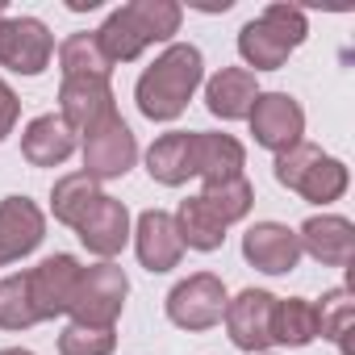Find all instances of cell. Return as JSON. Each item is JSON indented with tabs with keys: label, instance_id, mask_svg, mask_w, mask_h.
<instances>
[{
	"label": "cell",
	"instance_id": "obj_1",
	"mask_svg": "<svg viewBox=\"0 0 355 355\" xmlns=\"http://www.w3.org/2000/svg\"><path fill=\"white\" fill-rule=\"evenodd\" d=\"M205 84V59L193 42H171L134 84V101L138 113L146 121H175L189 101L197 96V88Z\"/></svg>",
	"mask_w": 355,
	"mask_h": 355
},
{
	"label": "cell",
	"instance_id": "obj_2",
	"mask_svg": "<svg viewBox=\"0 0 355 355\" xmlns=\"http://www.w3.org/2000/svg\"><path fill=\"white\" fill-rule=\"evenodd\" d=\"M180 21H184V9L175 0H130V5L105 17V26L96 30V42L105 59L117 67V63H134L155 42H171L180 34Z\"/></svg>",
	"mask_w": 355,
	"mask_h": 355
},
{
	"label": "cell",
	"instance_id": "obj_3",
	"mask_svg": "<svg viewBox=\"0 0 355 355\" xmlns=\"http://www.w3.org/2000/svg\"><path fill=\"white\" fill-rule=\"evenodd\" d=\"M309 38V21L305 9L297 5H268L255 21H247L239 30V55L247 63V71H280L288 63V55Z\"/></svg>",
	"mask_w": 355,
	"mask_h": 355
},
{
	"label": "cell",
	"instance_id": "obj_4",
	"mask_svg": "<svg viewBox=\"0 0 355 355\" xmlns=\"http://www.w3.org/2000/svg\"><path fill=\"white\" fill-rule=\"evenodd\" d=\"M276 180H280L288 193H297V197H305V201H313V205H330V201H338V197L347 193L351 171H347L343 159L326 155L322 146L297 142L293 150L276 155Z\"/></svg>",
	"mask_w": 355,
	"mask_h": 355
},
{
	"label": "cell",
	"instance_id": "obj_5",
	"mask_svg": "<svg viewBox=\"0 0 355 355\" xmlns=\"http://www.w3.org/2000/svg\"><path fill=\"white\" fill-rule=\"evenodd\" d=\"M125 297H130V276L113 259H105V263L80 268L76 297H71L67 313L80 326H117V318L125 309Z\"/></svg>",
	"mask_w": 355,
	"mask_h": 355
},
{
	"label": "cell",
	"instance_id": "obj_6",
	"mask_svg": "<svg viewBox=\"0 0 355 355\" xmlns=\"http://www.w3.org/2000/svg\"><path fill=\"white\" fill-rule=\"evenodd\" d=\"M226 301H230V297H226L222 276H214V272H197V276L180 280V284L167 293V318H171V326L201 334V330H214V326L222 322Z\"/></svg>",
	"mask_w": 355,
	"mask_h": 355
},
{
	"label": "cell",
	"instance_id": "obj_7",
	"mask_svg": "<svg viewBox=\"0 0 355 355\" xmlns=\"http://www.w3.org/2000/svg\"><path fill=\"white\" fill-rule=\"evenodd\" d=\"M247 121H251L255 142L263 150H272V155H284L297 142H305L301 138L305 134V109L288 92H259L255 105H251V113H247Z\"/></svg>",
	"mask_w": 355,
	"mask_h": 355
},
{
	"label": "cell",
	"instance_id": "obj_8",
	"mask_svg": "<svg viewBox=\"0 0 355 355\" xmlns=\"http://www.w3.org/2000/svg\"><path fill=\"white\" fill-rule=\"evenodd\" d=\"M138 163V138L134 130L117 117L101 121L92 134H84V175H92V180H121V175Z\"/></svg>",
	"mask_w": 355,
	"mask_h": 355
},
{
	"label": "cell",
	"instance_id": "obj_9",
	"mask_svg": "<svg viewBox=\"0 0 355 355\" xmlns=\"http://www.w3.org/2000/svg\"><path fill=\"white\" fill-rule=\"evenodd\" d=\"M272 318H276V297L268 288H243L234 301H226V313H222L230 343L247 355H263L268 347H276Z\"/></svg>",
	"mask_w": 355,
	"mask_h": 355
},
{
	"label": "cell",
	"instance_id": "obj_10",
	"mask_svg": "<svg viewBox=\"0 0 355 355\" xmlns=\"http://www.w3.org/2000/svg\"><path fill=\"white\" fill-rule=\"evenodd\" d=\"M59 117H63V125H67L71 134H92L101 121L117 117L109 80H96V76H67L63 88H59Z\"/></svg>",
	"mask_w": 355,
	"mask_h": 355
},
{
	"label": "cell",
	"instance_id": "obj_11",
	"mask_svg": "<svg viewBox=\"0 0 355 355\" xmlns=\"http://www.w3.org/2000/svg\"><path fill=\"white\" fill-rule=\"evenodd\" d=\"M76 280H80V259L76 255H51V259H42L38 268L26 272L38 322H55V318H63L71 309Z\"/></svg>",
	"mask_w": 355,
	"mask_h": 355
},
{
	"label": "cell",
	"instance_id": "obj_12",
	"mask_svg": "<svg viewBox=\"0 0 355 355\" xmlns=\"http://www.w3.org/2000/svg\"><path fill=\"white\" fill-rule=\"evenodd\" d=\"M51 55H55V38H51L46 21H38V17L5 21V34H0V67H9L17 76H42L51 67Z\"/></svg>",
	"mask_w": 355,
	"mask_h": 355
},
{
	"label": "cell",
	"instance_id": "obj_13",
	"mask_svg": "<svg viewBox=\"0 0 355 355\" xmlns=\"http://www.w3.org/2000/svg\"><path fill=\"white\" fill-rule=\"evenodd\" d=\"M46 239V214L30 197H5L0 201V268L34 255Z\"/></svg>",
	"mask_w": 355,
	"mask_h": 355
},
{
	"label": "cell",
	"instance_id": "obj_14",
	"mask_svg": "<svg viewBox=\"0 0 355 355\" xmlns=\"http://www.w3.org/2000/svg\"><path fill=\"white\" fill-rule=\"evenodd\" d=\"M243 259L263 276H288L301 263L297 230H288L284 222H255L243 234Z\"/></svg>",
	"mask_w": 355,
	"mask_h": 355
},
{
	"label": "cell",
	"instance_id": "obj_15",
	"mask_svg": "<svg viewBox=\"0 0 355 355\" xmlns=\"http://www.w3.org/2000/svg\"><path fill=\"white\" fill-rule=\"evenodd\" d=\"M297 243H301V255L318 259L322 268H351L355 259V226L338 214L305 218L297 230Z\"/></svg>",
	"mask_w": 355,
	"mask_h": 355
},
{
	"label": "cell",
	"instance_id": "obj_16",
	"mask_svg": "<svg viewBox=\"0 0 355 355\" xmlns=\"http://www.w3.org/2000/svg\"><path fill=\"white\" fill-rule=\"evenodd\" d=\"M134 251H138V263L159 276V272H171L184 255V243H180V230H175V218L163 214V209H146L138 214L134 222Z\"/></svg>",
	"mask_w": 355,
	"mask_h": 355
},
{
	"label": "cell",
	"instance_id": "obj_17",
	"mask_svg": "<svg viewBox=\"0 0 355 355\" xmlns=\"http://www.w3.org/2000/svg\"><path fill=\"white\" fill-rule=\"evenodd\" d=\"M76 234H80V243H84L92 255L113 259V255H121V247H125L130 234H134L130 209H125L117 197H101V201L92 205V214L76 226Z\"/></svg>",
	"mask_w": 355,
	"mask_h": 355
},
{
	"label": "cell",
	"instance_id": "obj_18",
	"mask_svg": "<svg viewBox=\"0 0 355 355\" xmlns=\"http://www.w3.org/2000/svg\"><path fill=\"white\" fill-rule=\"evenodd\" d=\"M243 167H247V146L234 134H214V130L193 134V171L205 184L234 180V175H243Z\"/></svg>",
	"mask_w": 355,
	"mask_h": 355
},
{
	"label": "cell",
	"instance_id": "obj_19",
	"mask_svg": "<svg viewBox=\"0 0 355 355\" xmlns=\"http://www.w3.org/2000/svg\"><path fill=\"white\" fill-rule=\"evenodd\" d=\"M255 96H259V80L247 67H222L205 84V109L222 121H247Z\"/></svg>",
	"mask_w": 355,
	"mask_h": 355
},
{
	"label": "cell",
	"instance_id": "obj_20",
	"mask_svg": "<svg viewBox=\"0 0 355 355\" xmlns=\"http://www.w3.org/2000/svg\"><path fill=\"white\" fill-rule=\"evenodd\" d=\"M146 171L150 180L163 184V189H180L193 180V134L189 130H171V134H159L146 150Z\"/></svg>",
	"mask_w": 355,
	"mask_h": 355
},
{
	"label": "cell",
	"instance_id": "obj_21",
	"mask_svg": "<svg viewBox=\"0 0 355 355\" xmlns=\"http://www.w3.org/2000/svg\"><path fill=\"white\" fill-rule=\"evenodd\" d=\"M71 150H76V134L63 125L59 113L34 117L21 134V155H26L30 167H59V163L71 159Z\"/></svg>",
	"mask_w": 355,
	"mask_h": 355
},
{
	"label": "cell",
	"instance_id": "obj_22",
	"mask_svg": "<svg viewBox=\"0 0 355 355\" xmlns=\"http://www.w3.org/2000/svg\"><path fill=\"white\" fill-rule=\"evenodd\" d=\"M101 197L105 193H101V184L92 180V175L71 171V175H63V180H55V189H51V214H55V222H63V226L76 230L92 214V205Z\"/></svg>",
	"mask_w": 355,
	"mask_h": 355
},
{
	"label": "cell",
	"instance_id": "obj_23",
	"mask_svg": "<svg viewBox=\"0 0 355 355\" xmlns=\"http://www.w3.org/2000/svg\"><path fill=\"white\" fill-rule=\"evenodd\" d=\"M272 338L280 347H309L318 338V309L305 297H276Z\"/></svg>",
	"mask_w": 355,
	"mask_h": 355
},
{
	"label": "cell",
	"instance_id": "obj_24",
	"mask_svg": "<svg viewBox=\"0 0 355 355\" xmlns=\"http://www.w3.org/2000/svg\"><path fill=\"white\" fill-rule=\"evenodd\" d=\"M171 218H175L180 243H184L189 251H218V247L226 243V226L205 209V201H201V197L180 201V209H175Z\"/></svg>",
	"mask_w": 355,
	"mask_h": 355
},
{
	"label": "cell",
	"instance_id": "obj_25",
	"mask_svg": "<svg viewBox=\"0 0 355 355\" xmlns=\"http://www.w3.org/2000/svg\"><path fill=\"white\" fill-rule=\"evenodd\" d=\"M318 309V334L330 338L343 355H351V330H355V293L351 288H330L322 301H313Z\"/></svg>",
	"mask_w": 355,
	"mask_h": 355
},
{
	"label": "cell",
	"instance_id": "obj_26",
	"mask_svg": "<svg viewBox=\"0 0 355 355\" xmlns=\"http://www.w3.org/2000/svg\"><path fill=\"white\" fill-rule=\"evenodd\" d=\"M201 201H205V209H209L222 226H234V222H243V218L251 214L255 189H251L247 175H234V180H222V184H205V189H201Z\"/></svg>",
	"mask_w": 355,
	"mask_h": 355
},
{
	"label": "cell",
	"instance_id": "obj_27",
	"mask_svg": "<svg viewBox=\"0 0 355 355\" xmlns=\"http://www.w3.org/2000/svg\"><path fill=\"white\" fill-rule=\"evenodd\" d=\"M59 67H63V80L67 76H96V80H109L113 76V63L105 59V51H101V42H96V30L88 34H71V38H63V46H59Z\"/></svg>",
	"mask_w": 355,
	"mask_h": 355
},
{
	"label": "cell",
	"instance_id": "obj_28",
	"mask_svg": "<svg viewBox=\"0 0 355 355\" xmlns=\"http://www.w3.org/2000/svg\"><path fill=\"white\" fill-rule=\"evenodd\" d=\"M38 322L34 301H30V284L26 272H13L0 280V330H30Z\"/></svg>",
	"mask_w": 355,
	"mask_h": 355
},
{
	"label": "cell",
	"instance_id": "obj_29",
	"mask_svg": "<svg viewBox=\"0 0 355 355\" xmlns=\"http://www.w3.org/2000/svg\"><path fill=\"white\" fill-rule=\"evenodd\" d=\"M113 347H117L113 326H80V322H71L59 334V355H113Z\"/></svg>",
	"mask_w": 355,
	"mask_h": 355
},
{
	"label": "cell",
	"instance_id": "obj_30",
	"mask_svg": "<svg viewBox=\"0 0 355 355\" xmlns=\"http://www.w3.org/2000/svg\"><path fill=\"white\" fill-rule=\"evenodd\" d=\"M17 117H21V101H17V92L5 80H0V142L17 130Z\"/></svg>",
	"mask_w": 355,
	"mask_h": 355
},
{
	"label": "cell",
	"instance_id": "obj_31",
	"mask_svg": "<svg viewBox=\"0 0 355 355\" xmlns=\"http://www.w3.org/2000/svg\"><path fill=\"white\" fill-rule=\"evenodd\" d=\"M0 355H34V351H26V347H5Z\"/></svg>",
	"mask_w": 355,
	"mask_h": 355
},
{
	"label": "cell",
	"instance_id": "obj_32",
	"mask_svg": "<svg viewBox=\"0 0 355 355\" xmlns=\"http://www.w3.org/2000/svg\"><path fill=\"white\" fill-rule=\"evenodd\" d=\"M5 21H9V17H5V0H0V34H5Z\"/></svg>",
	"mask_w": 355,
	"mask_h": 355
}]
</instances>
